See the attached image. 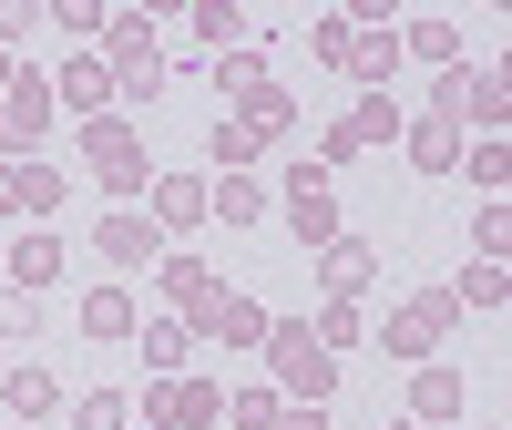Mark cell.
I'll return each instance as SVG.
<instances>
[{
  "mask_svg": "<svg viewBox=\"0 0 512 430\" xmlns=\"http://www.w3.org/2000/svg\"><path fill=\"white\" fill-rule=\"evenodd\" d=\"M205 205H216V215H226V226H246V215H256V205H267V195H256L246 175H226V185H216V195H205Z\"/></svg>",
  "mask_w": 512,
  "mask_h": 430,
  "instance_id": "obj_22",
  "label": "cell"
},
{
  "mask_svg": "<svg viewBox=\"0 0 512 430\" xmlns=\"http://www.w3.org/2000/svg\"><path fill=\"white\" fill-rule=\"evenodd\" d=\"M451 328H461V297L451 287H420V297H400V308L379 318V349H390V359H431Z\"/></svg>",
  "mask_w": 512,
  "mask_h": 430,
  "instance_id": "obj_1",
  "label": "cell"
},
{
  "mask_svg": "<svg viewBox=\"0 0 512 430\" xmlns=\"http://www.w3.org/2000/svg\"><path fill=\"white\" fill-rule=\"evenodd\" d=\"M451 297H461V308H502V256H482V267H472V277H461Z\"/></svg>",
  "mask_w": 512,
  "mask_h": 430,
  "instance_id": "obj_21",
  "label": "cell"
},
{
  "mask_svg": "<svg viewBox=\"0 0 512 430\" xmlns=\"http://www.w3.org/2000/svg\"><path fill=\"white\" fill-rule=\"evenodd\" d=\"M11 410H21V420H52V410H62V379H41V369H11Z\"/></svg>",
  "mask_w": 512,
  "mask_h": 430,
  "instance_id": "obj_15",
  "label": "cell"
},
{
  "mask_svg": "<svg viewBox=\"0 0 512 430\" xmlns=\"http://www.w3.org/2000/svg\"><path fill=\"white\" fill-rule=\"evenodd\" d=\"M11 277H21V297H31V287H52V277H62V236H21Z\"/></svg>",
  "mask_w": 512,
  "mask_h": 430,
  "instance_id": "obj_11",
  "label": "cell"
},
{
  "mask_svg": "<svg viewBox=\"0 0 512 430\" xmlns=\"http://www.w3.org/2000/svg\"><path fill=\"white\" fill-rule=\"evenodd\" d=\"M267 359H277V390H287V400H308V410L338 390V359L318 349L308 328H267Z\"/></svg>",
  "mask_w": 512,
  "mask_h": 430,
  "instance_id": "obj_2",
  "label": "cell"
},
{
  "mask_svg": "<svg viewBox=\"0 0 512 430\" xmlns=\"http://www.w3.org/2000/svg\"><path fill=\"white\" fill-rule=\"evenodd\" d=\"M410 164H420V175L461 164V123H420V134H410Z\"/></svg>",
  "mask_w": 512,
  "mask_h": 430,
  "instance_id": "obj_13",
  "label": "cell"
},
{
  "mask_svg": "<svg viewBox=\"0 0 512 430\" xmlns=\"http://www.w3.org/2000/svg\"><path fill=\"white\" fill-rule=\"evenodd\" d=\"M0 82H11V52H0Z\"/></svg>",
  "mask_w": 512,
  "mask_h": 430,
  "instance_id": "obj_30",
  "label": "cell"
},
{
  "mask_svg": "<svg viewBox=\"0 0 512 430\" xmlns=\"http://www.w3.org/2000/svg\"><path fill=\"white\" fill-rule=\"evenodd\" d=\"M93 246H103V267H144L164 236H154V215H103V226H93Z\"/></svg>",
  "mask_w": 512,
  "mask_h": 430,
  "instance_id": "obj_7",
  "label": "cell"
},
{
  "mask_svg": "<svg viewBox=\"0 0 512 430\" xmlns=\"http://www.w3.org/2000/svg\"><path fill=\"white\" fill-rule=\"evenodd\" d=\"M195 328L205 338H226V349H267V308H256V297H205V308H195Z\"/></svg>",
  "mask_w": 512,
  "mask_h": 430,
  "instance_id": "obj_5",
  "label": "cell"
},
{
  "mask_svg": "<svg viewBox=\"0 0 512 430\" xmlns=\"http://www.w3.org/2000/svg\"><path fill=\"white\" fill-rule=\"evenodd\" d=\"M82 338H134V297H123V287H93V297H82Z\"/></svg>",
  "mask_w": 512,
  "mask_h": 430,
  "instance_id": "obj_9",
  "label": "cell"
},
{
  "mask_svg": "<svg viewBox=\"0 0 512 430\" xmlns=\"http://www.w3.org/2000/svg\"><path fill=\"white\" fill-rule=\"evenodd\" d=\"M103 93H113L103 62H62V103H72V113H103Z\"/></svg>",
  "mask_w": 512,
  "mask_h": 430,
  "instance_id": "obj_14",
  "label": "cell"
},
{
  "mask_svg": "<svg viewBox=\"0 0 512 430\" xmlns=\"http://www.w3.org/2000/svg\"><path fill=\"white\" fill-rule=\"evenodd\" d=\"M287 226L308 236V246H338V205H328V175H318V164H297V175H287Z\"/></svg>",
  "mask_w": 512,
  "mask_h": 430,
  "instance_id": "obj_4",
  "label": "cell"
},
{
  "mask_svg": "<svg viewBox=\"0 0 512 430\" xmlns=\"http://www.w3.org/2000/svg\"><path fill=\"white\" fill-rule=\"evenodd\" d=\"M328 287H338V297L369 287V246H328Z\"/></svg>",
  "mask_w": 512,
  "mask_h": 430,
  "instance_id": "obj_23",
  "label": "cell"
},
{
  "mask_svg": "<svg viewBox=\"0 0 512 430\" xmlns=\"http://www.w3.org/2000/svg\"><path fill=\"white\" fill-rule=\"evenodd\" d=\"M277 430H328V410H277Z\"/></svg>",
  "mask_w": 512,
  "mask_h": 430,
  "instance_id": "obj_29",
  "label": "cell"
},
{
  "mask_svg": "<svg viewBox=\"0 0 512 430\" xmlns=\"http://www.w3.org/2000/svg\"><path fill=\"white\" fill-rule=\"evenodd\" d=\"M359 338H369V318H359V308H349V297H338V308H328V318H318V349H328V359H338V349H359Z\"/></svg>",
  "mask_w": 512,
  "mask_h": 430,
  "instance_id": "obj_18",
  "label": "cell"
},
{
  "mask_svg": "<svg viewBox=\"0 0 512 430\" xmlns=\"http://www.w3.org/2000/svg\"><path fill=\"white\" fill-rule=\"evenodd\" d=\"M164 297H175V308H205V297H216V277H205L195 256H175V267H164Z\"/></svg>",
  "mask_w": 512,
  "mask_h": 430,
  "instance_id": "obj_19",
  "label": "cell"
},
{
  "mask_svg": "<svg viewBox=\"0 0 512 430\" xmlns=\"http://www.w3.org/2000/svg\"><path fill=\"white\" fill-rule=\"evenodd\" d=\"M277 123H287V93H277V82H246V123H236V134H277Z\"/></svg>",
  "mask_w": 512,
  "mask_h": 430,
  "instance_id": "obj_17",
  "label": "cell"
},
{
  "mask_svg": "<svg viewBox=\"0 0 512 430\" xmlns=\"http://www.w3.org/2000/svg\"><path fill=\"white\" fill-rule=\"evenodd\" d=\"M31 328H41V308H31V297L11 287V297H0V338H31Z\"/></svg>",
  "mask_w": 512,
  "mask_h": 430,
  "instance_id": "obj_27",
  "label": "cell"
},
{
  "mask_svg": "<svg viewBox=\"0 0 512 430\" xmlns=\"http://www.w3.org/2000/svg\"><path fill=\"white\" fill-rule=\"evenodd\" d=\"M103 31H113V62H103V72H113L134 103H154V93H164V52H154V31H144V21H103Z\"/></svg>",
  "mask_w": 512,
  "mask_h": 430,
  "instance_id": "obj_3",
  "label": "cell"
},
{
  "mask_svg": "<svg viewBox=\"0 0 512 430\" xmlns=\"http://www.w3.org/2000/svg\"><path fill=\"white\" fill-rule=\"evenodd\" d=\"M93 175H103L113 195H134V185H144V144L123 134V123H93Z\"/></svg>",
  "mask_w": 512,
  "mask_h": 430,
  "instance_id": "obj_6",
  "label": "cell"
},
{
  "mask_svg": "<svg viewBox=\"0 0 512 430\" xmlns=\"http://www.w3.org/2000/svg\"><path fill=\"white\" fill-rule=\"evenodd\" d=\"M195 31H205V41H216V52H226V41L246 31V11H226V0H205V11H195Z\"/></svg>",
  "mask_w": 512,
  "mask_h": 430,
  "instance_id": "obj_25",
  "label": "cell"
},
{
  "mask_svg": "<svg viewBox=\"0 0 512 430\" xmlns=\"http://www.w3.org/2000/svg\"><path fill=\"white\" fill-rule=\"evenodd\" d=\"M390 62H400V41H359V52H349L359 82H390Z\"/></svg>",
  "mask_w": 512,
  "mask_h": 430,
  "instance_id": "obj_24",
  "label": "cell"
},
{
  "mask_svg": "<svg viewBox=\"0 0 512 430\" xmlns=\"http://www.w3.org/2000/svg\"><path fill=\"white\" fill-rule=\"evenodd\" d=\"M195 215H205V185H195V175L154 185V226H195Z\"/></svg>",
  "mask_w": 512,
  "mask_h": 430,
  "instance_id": "obj_16",
  "label": "cell"
},
{
  "mask_svg": "<svg viewBox=\"0 0 512 430\" xmlns=\"http://www.w3.org/2000/svg\"><path fill=\"white\" fill-rule=\"evenodd\" d=\"M41 113H52V93H41V82H11V103H0V154H21V134Z\"/></svg>",
  "mask_w": 512,
  "mask_h": 430,
  "instance_id": "obj_10",
  "label": "cell"
},
{
  "mask_svg": "<svg viewBox=\"0 0 512 430\" xmlns=\"http://www.w3.org/2000/svg\"><path fill=\"white\" fill-rule=\"evenodd\" d=\"M236 410V430H277V390H246V400H226Z\"/></svg>",
  "mask_w": 512,
  "mask_h": 430,
  "instance_id": "obj_26",
  "label": "cell"
},
{
  "mask_svg": "<svg viewBox=\"0 0 512 430\" xmlns=\"http://www.w3.org/2000/svg\"><path fill=\"white\" fill-rule=\"evenodd\" d=\"M82 430H123V390H93V400H82Z\"/></svg>",
  "mask_w": 512,
  "mask_h": 430,
  "instance_id": "obj_28",
  "label": "cell"
},
{
  "mask_svg": "<svg viewBox=\"0 0 512 430\" xmlns=\"http://www.w3.org/2000/svg\"><path fill=\"white\" fill-rule=\"evenodd\" d=\"M410 52H420V62H461V31H451V21H410Z\"/></svg>",
  "mask_w": 512,
  "mask_h": 430,
  "instance_id": "obj_20",
  "label": "cell"
},
{
  "mask_svg": "<svg viewBox=\"0 0 512 430\" xmlns=\"http://www.w3.org/2000/svg\"><path fill=\"white\" fill-rule=\"evenodd\" d=\"M461 400H472V390H461L451 369H420V390H410V410H420V420H461Z\"/></svg>",
  "mask_w": 512,
  "mask_h": 430,
  "instance_id": "obj_12",
  "label": "cell"
},
{
  "mask_svg": "<svg viewBox=\"0 0 512 430\" xmlns=\"http://www.w3.org/2000/svg\"><path fill=\"white\" fill-rule=\"evenodd\" d=\"M216 400H226V390H205V379H164V390H154V420H164V430H205Z\"/></svg>",
  "mask_w": 512,
  "mask_h": 430,
  "instance_id": "obj_8",
  "label": "cell"
}]
</instances>
